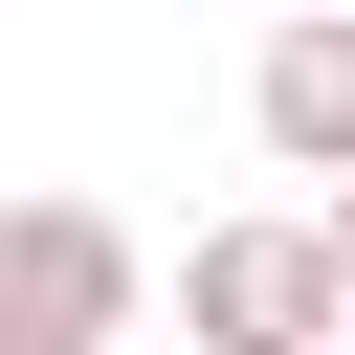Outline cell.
<instances>
[{
	"mask_svg": "<svg viewBox=\"0 0 355 355\" xmlns=\"http://www.w3.org/2000/svg\"><path fill=\"white\" fill-rule=\"evenodd\" d=\"M333 266H355V178H333Z\"/></svg>",
	"mask_w": 355,
	"mask_h": 355,
	"instance_id": "obj_4",
	"label": "cell"
},
{
	"mask_svg": "<svg viewBox=\"0 0 355 355\" xmlns=\"http://www.w3.org/2000/svg\"><path fill=\"white\" fill-rule=\"evenodd\" d=\"M244 133L288 178H355V0H266V67H244Z\"/></svg>",
	"mask_w": 355,
	"mask_h": 355,
	"instance_id": "obj_3",
	"label": "cell"
},
{
	"mask_svg": "<svg viewBox=\"0 0 355 355\" xmlns=\"http://www.w3.org/2000/svg\"><path fill=\"white\" fill-rule=\"evenodd\" d=\"M133 222L111 200H0V355H111L133 333Z\"/></svg>",
	"mask_w": 355,
	"mask_h": 355,
	"instance_id": "obj_2",
	"label": "cell"
},
{
	"mask_svg": "<svg viewBox=\"0 0 355 355\" xmlns=\"http://www.w3.org/2000/svg\"><path fill=\"white\" fill-rule=\"evenodd\" d=\"M178 333H200V355H355L333 200H311V222H200V244H178Z\"/></svg>",
	"mask_w": 355,
	"mask_h": 355,
	"instance_id": "obj_1",
	"label": "cell"
}]
</instances>
